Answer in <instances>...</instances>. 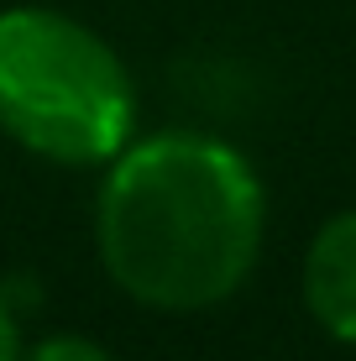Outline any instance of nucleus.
<instances>
[{"mask_svg":"<svg viewBox=\"0 0 356 361\" xmlns=\"http://www.w3.org/2000/svg\"><path fill=\"white\" fill-rule=\"evenodd\" d=\"M0 361H21V330L6 304H0Z\"/></svg>","mask_w":356,"mask_h":361,"instance_id":"nucleus-5","label":"nucleus"},{"mask_svg":"<svg viewBox=\"0 0 356 361\" xmlns=\"http://www.w3.org/2000/svg\"><path fill=\"white\" fill-rule=\"evenodd\" d=\"M304 304L336 341L356 345V209L330 215L304 257Z\"/></svg>","mask_w":356,"mask_h":361,"instance_id":"nucleus-3","label":"nucleus"},{"mask_svg":"<svg viewBox=\"0 0 356 361\" xmlns=\"http://www.w3.org/2000/svg\"><path fill=\"white\" fill-rule=\"evenodd\" d=\"M137 90L105 37L47 6L0 11V131L63 168H100L131 142Z\"/></svg>","mask_w":356,"mask_h":361,"instance_id":"nucleus-2","label":"nucleus"},{"mask_svg":"<svg viewBox=\"0 0 356 361\" xmlns=\"http://www.w3.org/2000/svg\"><path fill=\"white\" fill-rule=\"evenodd\" d=\"M267 199L236 147L194 131L126 142L94 209L100 262L126 298L163 314L226 304L252 278Z\"/></svg>","mask_w":356,"mask_h":361,"instance_id":"nucleus-1","label":"nucleus"},{"mask_svg":"<svg viewBox=\"0 0 356 361\" xmlns=\"http://www.w3.org/2000/svg\"><path fill=\"white\" fill-rule=\"evenodd\" d=\"M21 361H116V356L90 335H47L32 351H21Z\"/></svg>","mask_w":356,"mask_h":361,"instance_id":"nucleus-4","label":"nucleus"}]
</instances>
